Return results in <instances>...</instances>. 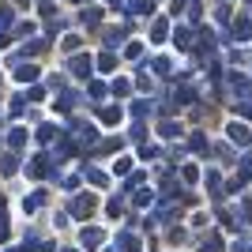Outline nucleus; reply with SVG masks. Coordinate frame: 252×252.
Instances as JSON below:
<instances>
[{
	"label": "nucleus",
	"instance_id": "obj_2",
	"mask_svg": "<svg viewBox=\"0 0 252 252\" xmlns=\"http://www.w3.org/2000/svg\"><path fill=\"white\" fill-rule=\"evenodd\" d=\"M233 34H237V38H252V23H249V19H237Z\"/></svg>",
	"mask_w": 252,
	"mask_h": 252
},
{
	"label": "nucleus",
	"instance_id": "obj_1",
	"mask_svg": "<svg viewBox=\"0 0 252 252\" xmlns=\"http://www.w3.org/2000/svg\"><path fill=\"white\" fill-rule=\"evenodd\" d=\"M230 139H233V143H249L252 132H249L245 125H230Z\"/></svg>",
	"mask_w": 252,
	"mask_h": 252
},
{
	"label": "nucleus",
	"instance_id": "obj_4",
	"mask_svg": "<svg viewBox=\"0 0 252 252\" xmlns=\"http://www.w3.org/2000/svg\"><path fill=\"white\" fill-rule=\"evenodd\" d=\"M245 219H252V200H245Z\"/></svg>",
	"mask_w": 252,
	"mask_h": 252
},
{
	"label": "nucleus",
	"instance_id": "obj_3",
	"mask_svg": "<svg viewBox=\"0 0 252 252\" xmlns=\"http://www.w3.org/2000/svg\"><path fill=\"white\" fill-rule=\"evenodd\" d=\"M203 252H222V245H219V237H211L207 245H203Z\"/></svg>",
	"mask_w": 252,
	"mask_h": 252
}]
</instances>
